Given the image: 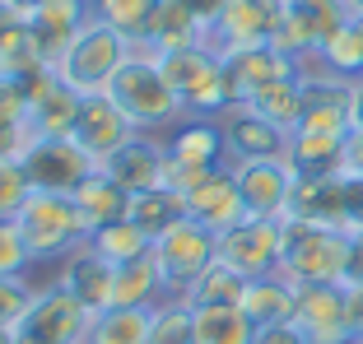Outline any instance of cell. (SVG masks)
Returning <instances> with one entry per match:
<instances>
[{
  "label": "cell",
  "mask_w": 363,
  "mask_h": 344,
  "mask_svg": "<svg viewBox=\"0 0 363 344\" xmlns=\"http://www.w3.org/2000/svg\"><path fill=\"white\" fill-rule=\"evenodd\" d=\"M279 251H284V219H252L233 224L219 233V260L233 265L242 280H261L279 270Z\"/></svg>",
  "instance_id": "8fae6325"
},
{
  "label": "cell",
  "mask_w": 363,
  "mask_h": 344,
  "mask_svg": "<svg viewBox=\"0 0 363 344\" xmlns=\"http://www.w3.org/2000/svg\"><path fill=\"white\" fill-rule=\"evenodd\" d=\"M350 79L326 75L317 65H303V117L294 130H326V135H350Z\"/></svg>",
  "instance_id": "e0dca14e"
},
{
  "label": "cell",
  "mask_w": 363,
  "mask_h": 344,
  "mask_svg": "<svg viewBox=\"0 0 363 344\" xmlns=\"http://www.w3.org/2000/svg\"><path fill=\"white\" fill-rule=\"evenodd\" d=\"M350 19L354 14H350L345 0H284V19H279L270 42H275L279 52H289L294 61L308 65L312 56L326 47V38L340 33Z\"/></svg>",
  "instance_id": "30bf717a"
},
{
  "label": "cell",
  "mask_w": 363,
  "mask_h": 344,
  "mask_svg": "<svg viewBox=\"0 0 363 344\" xmlns=\"http://www.w3.org/2000/svg\"><path fill=\"white\" fill-rule=\"evenodd\" d=\"M89 247L98 251V256H107L112 265H126V260H140L154 251V237L140 233L130 219H117V224L98 228V233H89Z\"/></svg>",
  "instance_id": "8d00e7d4"
},
{
  "label": "cell",
  "mask_w": 363,
  "mask_h": 344,
  "mask_svg": "<svg viewBox=\"0 0 363 344\" xmlns=\"http://www.w3.org/2000/svg\"><path fill=\"white\" fill-rule=\"evenodd\" d=\"M150 344H196V312L182 298H163L154 307Z\"/></svg>",
  "instance_id": "74e56055"
},
{
  "label": "cell",
  "mask_w": 363,
  "mask_h": 344,
  "mask_svg": "<svg viewBox=\"0 0 363 344\" xmlns=\"http://www.w3.org/2000/svg\"><path fill=\"white\" fill-rule=\"evenodd\" d=\"M0 344H14V331H0Z\"/></svg>",
  "instance_id": "11a10c76"
},
{
  "label": "cell",
  "mask_w": 363,
  "mask_h": 344,
  "mask_svg": "<svg viewBox=\"0 0 363 344\" xmlns=\"http://www.w3.org/2000/svg\"><path fill=\"white\" fill-rule=\"evenodd\" d=\"M340 172L345 177H363V126H354L345 135V159H340Z\"/></svg>",
  "instance_id": "bcb514c9"
},
{
  "label": "cell",
  "mask_w": 363,
  "mask_h": 344,
  "mask_svg": "<svg viewBox=\"0 0 363 344\" xmlns=\"http://www.w3.org/2000/svg\"><path fill=\"white\" fill-rule=\"evenodd\" d=\"M359 28H363V19H359Z\"/></svg>",
  "instance_id": "9f6ffc18"
},
{
  "label": "cell",
  "mask_w": 363,
  "mask_h": 344,
  "mask_svg": "<svg viewBox=\"0 0 363 344\" xmlns=\"http://www.w3.org/2000/svg\"><path fill=\"white\" fill-rule=\"evenodd\" d=\"M10 5H14V10H19V14H23V19H28V14H33V10H38V5H43V0H10Z\"/></svg>",
  "instance_id": "f5cc1de1"
},
{
  "label": "cell",
  "mask_w": 363,
  "mask_h": 344,
  "mask_svg": "<svg viewBox=\"0 0 363 344\" xmlns=\"http://www.w3.org/2000/svg\"><path fill=\"white\" fill-rule=\"evenodd\" d=\"M210 42V33L201 28V19H196L182 0H163L159 14H154L150 33H145V42L135 47V52H150V56H168V52H182V47H201Z\"/></svg>",
  "instance_id": "d4e9b609"
},
{
  "label": "cell",
  "mask_w": 363,
  "mask_h": 344,
  "mask_svg": "<svg viewBox=\"0 0 363 344\" xmlns=\"http://www.w3.org/2000/svg\"><path fill=\"white\" fill-rule=\"evenodd\" d=\"M294 326L308 335V344H354L345 284H298Z\"/></svg>",
  "instance_id": "7c38bea8"
},
{
  "label": "cell",
  "mask_w": 363,
  "mask_h": 344,
  "mask_svg": "<svg viewBox=\"0 0 363 344\" xmlns=\"http://www.w3.org/2000/svg\"><path fill=\"white\" fill-rule=\"evenodd\" d=\"M308 65H317L326 75H340V79H359L363 75V28H359V19H350L340 33H331L326 47H321Z\"/></svg>",
  "instance_id": "836d02e7"
},
{
  "label": "cell",
  "mask_w": 363,
  "mask_h": 344,
  "mask_svg": "<svg viewBox=\"0 0 363 344\" xmlns=\"http://www.w3.org/2000/svg\"><path fill=\"white\" fill-rule=\"evenodd\" d=\"M242 293H247L242 275H238L233 265H224V260H214L210 270L196 275V284L182 293V302H186V307H238Z\"/></svg>",
  "instance_id": "1f68e13d"
},
{
  "label": "cell",
  "mask_w": 363,
  "mask_h": 344,
  "mask_svg": "<svg viewBox=\"0 0 363 344\" xmlns=\"http://www.w3.org/2000/svg\"><path fill=\"white\" fill-rule=\"evenodd\" d=\"M219 126H224L228 163H257V159H284L289 154V130L266 121L261 112H252L247 103H233L219 117Z\"/></svg>",
  "instance_id": "2e32d148"
},
{
  "label": "cell",
  "mask_w": 363,
  "mask_h": 344,
  "mask_svg": "<svg viewBox=\"0 0 363 344\" xmlns=\"http://www.w3.org/2000/svg\"><path fill=\"white\" fill-rule=\"evenodd\" d=\"M289 168L298 177H331L340 172L345 159V135H326V130H289Z\"/></svg>",
  "instance_id": "4316f807"
},
{
  "label": "cell",
  "mask_w": 363,
  "mask_h": 344,
  "mask_svg": "<svg viewBox=\"0 0 363 344\" xmlns=\"http://www.w3.org/2000/svg\"><path fill=\"white\" fill-rule=\"evenodd\" d=\"M130 52H135V47H130L117 28H107L103 19H89L84 33L70 42V52L56 61V70H61V79L70 88H79V93H107L112 75L130 61Z\"/></svg>",
  "instance_id": "8992f818"
},
{
  "label": "cell",
  "mask_w": 363,
  "mask_h": 344,
  "mask_svg": "<svg viewBox=\"0 0 363 344\" xmlns=\"http://www.w3.org/2000/svg\"><path fill=\"white\" fill-rule=\"evenodd\" d=\"M345 289H363V228L350 233V251H345Z\"/></svg>",
  "instance_id": "f6af8a7d"
},
{
  "label": "cell",
  "mask_w": 363,
  "mask_h": 344,
  "mask_svg": "<svg viewBox=\"0 0 363 344\" xmlns=\"http://www.w3.org/2000/svg\"><path fill=\"white\" fill-rule=\"evenodd\" d=\"M159 65L186 117H224L233 108V93H228V79H224V56L210 42L168 52V56H159Z\"/></svg>",
  "instance_id": "3957f363"
},
{
  "label": "cell",
  "mask_w": 363,
  "mask_h": 344,
  "mask_svg": "<svg viewBox=\"0 0 363 344\" xmlns=\"http://www.w3.org/2000/svg\"><path fill=\"white\" fill-rule=\"evenodd\" d=\"M345 5H350V14H354V19H363V0H345Z\"/></svg>",
  "instance_id": "db71d44e"
},
{
  "label": "cell",
  "mask_w": 363,
  "mask_h": 344,
  "mask_svg": "<svg viewBox=\"0 0 363 344\" xmlns=\"http://www.w3.org/2000/svg\"><path fill=\"white\" fill-rule=\"evenodd\" d=\"M28 195H33V186H28L19 163H0V219H14Z\"/></svg>",
  "instance_id": "60d3db41"
},
{
  "label": "cell",
  "mask_w": 363,
  "mask_h": 344,
  "mask_svg": "<svg viewBox=\"0 0 363 344\" xmlns=\"http://www.w3.org/2000/svg\"><path fill=\"white\" fill-rule=\"evenodd\" d=\"M359 228H363V177H345V233H359Z\"/></svg>",
  "instance_id": "ee69618b"
},
{
  "label": "cell",
  "mask_w": 363,
  "mask_h": 344,
  "mask_svg": "<svg viewBox=\"0 0 363 344\" xmlns=\"http://www.w3.org/2000/svg\"><path fill=\"white\" fill-rule=\"evenodd\" d=\"M154 307H103L89 321L84 344H150Z\"/></svg>",
  "instance_id": "4dcf8cb0"
},
{
  "label": "cell",
  "mask_w": 363,
  "mask_h": 344,
  "mask_svg": "<svg viewBox=\"0 0 363 344\" xmlns=\"http://www.w3.org/2000/svg\"><path fill=\"white\" fill-rule=\"evenodd\" d=\"M350 121H354V126H363V75L350 79ZM354 126H350V130H354Z\"/></svg>",
  "instance_id": "816d5d0a"
},
{
  "label": "cell",
  "mask_w": 363,
  "mask_h": 344,
  "mask_svg": "<svg viewBox=\"0 0 363 344\" xmlns=\"http://www.w3.org/2000/svg\"><path fill=\"white\" fill-rule=\"evenodd\" d=\"M130 135H135V126H130V117L117 108V103H112V98H107V93H84L70 140H75L89 159H94V163L112 159V154H117Z\"/></svg>",
  "instance_id": "d6986e66"
},
{
  "label": "cell",
  "mask_w": 363,
  "mask_h": 344,
  "mask_svg": "<svg viewBox=\"0 0 363 344\" xmlns=\"http://www.w3.org/2000/svg\"><path fill=\"white\" fill-rule=\"evenodd\" d=\"M168 298L163 289V275H159V260L140 256V260H126L117 265V284H112V307H159Z\"/></svg>",
  "instance_id": "f546056e"
},
{
  "label": "cell",
  "mask_w": 363,
  "mask_h": 344,
  "mask_svg": "<svg viewBox=\"0 0 363 344\" xmlns=\"http://www.w3.org/2000/svg\"><path fill=\"white\" fill-rule=\"evenodd\" d=\"M23 88H28V126H33V135H70V130H75L84 93L65 84L56 65L28 75Z\"/></svg>",
  "instance_id": "5bb4252c"
},
{
  "label": "cell",
  "mask_w": 363,
  "mask_h": 344,
  "mask_svg": "<svg viewBox=\"0 0 363 344\" xmlns=\"http://www.w3.org/2000/svg\"><path fill=\"white\" fill-rule=\"evenodd\" d=\"M75 205H79V214H84V228H89V233H98V228L126 219L130 195L121 191V186L112 182L103 168H94V172H89V182L75 191Z\"/></svg>",
  "instance_id": "f1b7e54d"
},
{
  "label": "cell",
  "mask_w": 363,
  "mask_h": 344,
  "mask_svg": "<svg viewBox=\"0 0 363 344\" xmlns=\"http://www.w3.org/2000/svg\"><path fill=\"white\" fill-rule=\"evenodd\" d=\"M126 219L140 228V233H150L154 242H159L168 228H177L182 219H186V195H182L177 186H150V191L130 195Z\"/></svg>",
  "instance_id": "83f0119b"
},
{
  "label": "cell",
  "mask_w": 363,
  "mask_h": 344,
  "mask_svg": "<svg viewBox=\"0 0 363 344\" xmlns=\"http://www.w3.org/2000/svg\"><path fill=\"white\" fill-rule=\"evenodd\" d=\"M294 298H298V284L284 280V275H261V280H247V293H242V307L252 316V326H279V321H294Z\"/></svg>",
  "instance_id": "484cf974"
},
{
  "label": "cell",
  "mask_w": 363,
  "mask_h": 344,
  "mask_svg": "<svg viewBox=\"0 0 363 344\" xmlns=\"http://www.w3.org/2000/svg\"><path fill=\"white\" fill-rule=\"evenodd\" d=\"M284 19V0H228L219 23L210 28L214 52H233V47H261L275 38Z\"/></svg>",
  "instance_id": "ac0fdd59"
},
{
  "label": "cell",
  "mask_w": 363,
  "mask_h": 344,
  "mask_svg": "<svg viewBox=\"0 0 363 344\" xmlns=\"http://www.w3.org/2000/svg\"><path fill=\"white\" fill-rule=\"evenodd\" d=\"M350 293V331H354V344H363V289H345Z\"/></svg>",
  "instance_id": "681fc988"
},
{
  "label": "cell",
  "mask_w": 363,
  "mask_h": 344,
  "mask_svg": "<svg viewBox=\"0 0 363 344\" xmlns=\"http://www.w3.org/2000/svg\"><path fill=\"white\" fill-rule=\"evenodd\" d=\"M163 186H177V191H191L205 172L224 168L228 163V144H224V126L219 117H182L163 140Z\"/></svg>",
  "instance_id": "5b68a950"
},
{
  "label": "cell",
  "mask_w": 363,
  "mask_h": 344,
  "mask_svg": "<svg viewBox=\"0 0 363 344\" xmlns=\"http://www.w3.org/2000/svg\"><path fill=\"white\" fill-rule=\"evenodd\" d=\"M19 168L28 177L33 191H56V195H75L89 182V172L98 168L70 135H33L28 149L19 154Z\"/></svg>",
  "instance_id": "ba28073f"
},
{
  "label": "cell",
  "mask_w": 363,
  "mask_h": 344,
  "mask_svg": "<svg viewBox=\"0 0 363 344\" xmlns=\"http://www.w3.org/2000/svg\"><path fill=\"white\" fill-rule=\"evenodd\" d=\"M247 108L261 112V117L275 121V126L294 130L298 117H303V75H289V79H279V84H266L261 93L247 98Z\"/></svg>",
  "instance_id": "d590c367"
},
{
  "label": "cell",
  "mask_w": 363,
  "mask_h": 344,
  "mask_svg": "<svg viewBox=\"0 0 363 344\" xmlns=\"http://www.w3.org/2000/svg\"><path fill=\"white\" fill-rule=\"evenodd\" d=\"M182 195H186V219L205 224L210 233H228L233 224L247 219V205H242V191H238L233 163L205 172L201 182H196L191 191H182Z\"/></svg>",
  "instance_id": "ffe728a7"
},
{
  "label": "cell",
  "mask_w": 363,
  "mask_h": 344,
  "mask_svg": "<svg viewBox=\"0 0 363 344\" xmlns=\"http://www.w3.org/2000/svg\"><path fill=\"white\" fill-rule=\"evenodd\" d=\"M0 121L28 126V88H23V79H14V75H0Z\"/></svg>",
  "instance_id": "b9f144b4"
},
{
  "label": "cell",
  "mask_w": 363,
  "mask_h": 344,
  "mask_svg": "<svg viewBox=\"0 0 363 344\" xmlns=\"http://www.w3.org/2000/svg\"><path fill=\"white\" fill-rule=\"evenodd\" d=\"M56 284H61L70 298H79L89 307V312H103V307H112V284H117V265L107 256H98L94 247H75L70 256L61 260V275H56Z\"/></svg>",
  "instance_id": "603a6c76"
},
{
  "label": "cell",
  "mask_w": 363,
  "mask_h": 344,
  "mask_svg": "<svg viewBox=\"0 0 363 344\" xmlns=\"http://www.w3.org/2000/svg\"><path fill=\"white\" fill-rule=\"evenodd\" d=\"M163 0H94V19H103L107 28H117L130 47L145 42L154 14H159Z\"/></svg>",
  "instance_id": "e575fe53"
},
{
  "label": "cell",
  "mask_w": 363,
  "mask_h": 344,
  "mask_svg": "<svg viewBox=\"0 0 363 344\" xmlns=\"http://www.w3.org/2000/svg\"><path fill=\"white\" fill-rule=\"evenodd\" d=\"M33 293L38 289H33L23 275H0V331H14V326H19V316L28 312Z\"/></svg>",
  "instance_id": "f35d334b"
},
{
  "label": "cell",
  "mask_w": 363,
  "mask_h": 344,
  "mask_svg": "<svg viewBox=\"0 0 363 344\" xmlns=\"http://www.w3.org/2000/svg\"><path fill=\"white\" fill-rule=\"evenodd\" d=\"M284 219H303V224H326V228H345V177H298L289 191V210Z\"/></svg>",
  "instance_id": "cb8c5ba5"
},
{
  "label": "cell",
  "mask_w": 363,
  "mask_h": 344,
  "mask_svg": "<svg viewBox=\"0 0 363 344\" xmlns=\"http://www.w3.org/2000/svg\"><path fill=\"white\" fill-rule=\"evenodd\" d=\"M19 23H23V14L14 10L10 0H0V42H5V38H10V33L19 28Z\"/></svg>",
  "instance_id": "f907efd6"
},
{
  "label": "cell",
  "mask_w": 363,
  "mask_h": 344,
  "mask_svg": "<svg viewBox=\"0 0 363 344\" xmlns=\"http://www.w3.org/2000/svg\"><path fill=\"white\" fill-rule=\"evenodd\" d=\"M345 251H350V233L345 228L284 219L279 275L294 284H340L345 280Z\"/></svg>",
  "instance_id": "277c9868"
},
{
  "label": "cell",
  "mask_w": 363,
  "mask_h": 344,
  "mask_svg": "<svg viewBox=\"0 0 363 344\" xmlns=\"http://www.w3.org/2000/svg\"><path fill=\"white\" fill-rule=\"evenodd\" d=\"M182 5H186V10H191L196 19H201V28L210 33L214 23H219V14H224V5H228V0H182Z\"/></svg>",
  "instance_id": "c3c4849f"
},
{
  "label": "cell",
  "mask_w": 363,
  "mask_h": 344,
  "mask_svg": "<svg viewBox=\"0 0 363 344\" xmlns=\"http://www.w3.org/2000/svg\"><path fill=\"white\" fill-rule=\"evenodd\" d=\"M33 265L28 247H23V233L14 219H0V275H23Z\"/></svg>",
  "instance_id": "ab89813d"
},
{
  "label": "cell",
  "mask_w": 363,
  "mask_h": 344,
  "mask_svg": "<svg viewBox=\"0 0 363 344\" xmlns=\"http://www.w3.org/2000/svg\"><path fill=\"white\" fill-rule=\"evenodd\" d=\"M89 19H94V0H43L28 14V33L38 42V52H43V61L47 65L61 61L70 52V42L84 33Z\"/></svg>",
  "instance_id": "44dd1931"
},
{
  "label": "cell",
  "mask_w": 363,
  "mask_h": 344,
  "mask_svg": "<svg viewBox=\"0 0 363 344\" xmlns=\"http://www.w3.org/2000/svg\"><path fill=\"white\" fill-rule=\"evenodd\" d=\"M107 98H112L130 117V126L145 130V135L172 130L186 117L177 93H172V84H168V75H163L159 56H150V52H130V61L121 65L117 75H112V84H107Z\"/></svg>",
  "instance_id": "6da1fadb"
},
{
  "label": "cell",
  "mask_w": 363,
  "mask_h": 344,
  "mask_svg": "<svg viewBox=\"0 0 363 344\" xmlns=\"http://www.w3.org/2000/svg\"><path fill=\"white\" fill-rule=\"evenodd\" d=\"M196 312V344H252L257 326L242 307H191Z\"/></svg>",
  "instance_id": "d6a6232c"
},
{
  "label": "cell",
  "mask_w": 363,
  "mask_h": 344,
  "mask_svg": "<svg viewBox=\"0 0 363 344\" xmlns=\"http://www.w3.org/2000/svg\"><path fill=\"white\" fill-rule=\"evenodd\" d=\"M154 260H159L168 298H182V293L196 284V275L219 260V233H210V228L196 224V219H182L177 228H168V233L154 242Z\"/></svg>",
  "instance_id": "9c48e42d"
},
{
  "label": "cell",
  "mask_w": 363,
  "mask_h": 344,
  "mask_svg": "<svg viewBox=\"0 0 363 344\" xmlns=\"http://www.w3.org/2000/svg\"><path fill=\"white\" fill-rule=\"evenodd\" d=\"M219 56H224V79H228L233 103H247L252 93H261L266 84H279V79H289V75H303V61L279 52L275 42L233 47V52H219Z\"/></svg>",
  "instance_id": "4fadbf2b"
},
{
  "label": "cell",
  "mask_w": 363,
  "mask_h": 344,
  "mask_svg": "<svg viewBox=\"0 0 363 344\" xmlns=\"http://www.w3.org/2000/svg\"><path fill=\"white\" fill-rule=\"evenodd\" d=\"M33 130L28 126H14V121H0V163H19V154L28 149Z\"/></svg>",
  "instance_id": "7bdbcfd3"
},
{
  "label": "cell",
  "mask_w": 363,
  "mask_h": 344,
  "mask_svg": "<svg viewBox=\"0 0 363 344\" xmlns=\"http://www.w3.org/2000/svg\"><path fill=\"white\" fill-rule=\"evenodd\" d=\"M89 321H94V312L52 280L47 289L33 293L28 312L14 326V344H84Z\"/></svg>",
  "instance_id": "52a82bcc"
},
{
  "label": "cell",
  "mask_w": 363,
  "mask_h": 344,
  "mask_svg": "<svg viewBox=\"0 0 363 344\" xmlns=\"http://www.w3.org/2000/svg\"><path fill=\"white\" fill-rule=\"evenodd\" d=\"M14 224H19V233H23V247H28L33 265H43V260H65L75 247L89 242V228H84V214H79L75 195L33 191L28 200L19 205Z\"/></svg>",
  "instance_id": "7a4b0ae2"
},
{
  "label": "cell",
  "mask_w": 363,
  "mask_h": 344,
  "mask_svg": "<svg viewBox=\"0 0 363 344\" xmlns=\"http://www.w3.org/2000/svg\"><path fill=\"white\" fill-rule=\"evenodd\" d=\"M163 163H168L163 140H154V135L135 130V135H130L112 159L98 163V168H103L126 195H140V191H150V186H163Z\"/></svg>",
  "instance_id": "7402d4cb"
},
{
  "label": "cell",
  "mask_w": 363,
  "mask_h": 344,
  "mask_svg": "<svg viewBox=\"0 0 363 344\" xmlns=\"http://www.w3.org/2000/svg\"><path fill=\"white\" fill-rule=\"evenodd\" d=\"M238 191L252 219H284L289 191L298 182V172L289 168V159H257V163H233Z\"/></svg>",
  "instance_id": "9a60e30c"
},
{
  "label": "cell",
  "mask_w": 363,
  "mask_h": 344,
  "mask_svg": "<svg viewBox=\"0 0 363 344\" xmlns=\"http://www.w3.org/2000/svg\"><path fill=\"white\" fill-rule=\"evenodd\" d=\"M252 344H308V335H303L294 321H279V326H261Z\"/></svg>",
  "instance_id": "7dc6e473"
}]
</instances>
